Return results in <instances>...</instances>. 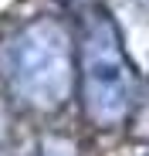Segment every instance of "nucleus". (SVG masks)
Listing matches in <instances>:
<instances>
[{"mask_svg":"<svg viewBox=\"0 0 149 156\" xmlns=\"http://www.w3.org/2000/svg\"><path fill=\"white\" fill-rule=\"evenodd\" d=\"M0 68L10 92L31 109H61L74 88V55L68 27L54 17H37L4 44Z\"/></svg>","mask_w":149,"mask_h":156,"instance_id":"obj_1","label":"nucleus"},{"mask_svg":"<svg viewBox=\"0 0 149 156\" xmlns=\"http://www.w3.org/2000/svg\"><path fill=\"white\" fill-rule=\"evenodd\" d=\"M132 68L119 31L105 14H92L81 37V95L95 126H119L132 109Z\"/></svg>","mask_w":149,"mask_h":156,"instance_id":"obj_2","label":"nucleus"},{"mask_svg":"<svg viewBox=\"0 0 149 156\" xmlns=\"http://www.w3.org/2000/svg\"><path fill=\"white\" fill-rule=\"evenodd\" d=\"M34 156H78V149H74L68 139H44Z\"/></svg>","mask_w":149,"mask_h":156,"instance_id":"obj_3","label":"nucleus"},{"mask_svg":"<svg viewBox=\"0 0 149 156\" xmlns=\"http://www.w3.org/2000/svg\"><path fill=\"white\" fill-rule=\"evenodd\" d=\"M142 4H149V0H142Z\"/></svg>","mask_w":149,"mask_h":156,"instance_id":"obj_4","label":"nucleus"}]
</instances>
